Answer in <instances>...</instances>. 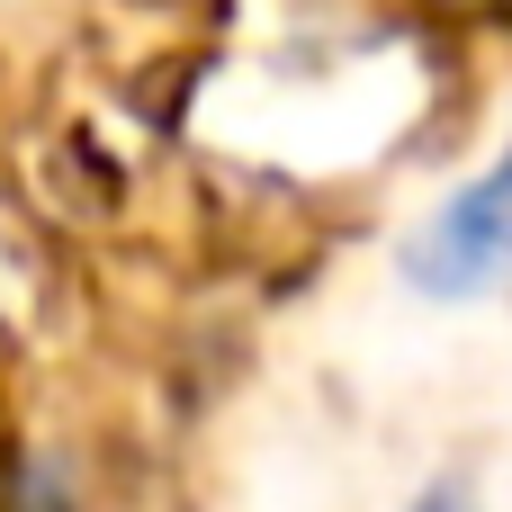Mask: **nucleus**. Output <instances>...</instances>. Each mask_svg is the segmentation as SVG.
Instances as JSON below:
<instances>
[{"label":"nucleus","instance_id":"1","mask_svg":"<svg viewBox=\"0 0 512 512\" xmlns=\"http://www.w3.org/2000/svg\"><path fill=\"white\" fill-rule=\"evenodd\" d=\"M405 279L441 306H468V297L512 279V135L468 189H450L423 216V234L405 243Z\"/></svg>","mask_w":512,"mask_h":512},{"label":"nucleus","instance_id":"2","mask_svg":"<svg viewBox=\"0 0 512 512\" xmlns=\"http://www.w3.org/2000/svg\"><path fill=\"white\" fill-rule=\"evenodd\" d=\"M9 512H72V477L63 468H27L9 486Z\"/></svg>","mask_w":512,"mask_h":512},{"label":"nucleus","instance_id":"3","mask_svg":"<svg viewBox=\"0 0 512 512\" xmlns=\"http://www.w3.org/2000/svg\"><path fill=\"white\" fill-rule=\"evenodd\" d=\"M405 512H477V486H468V477H432Z\"/></svg>","mask_w":512,"mask_h":512}]
</instances>
